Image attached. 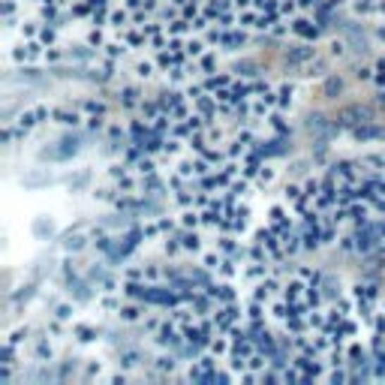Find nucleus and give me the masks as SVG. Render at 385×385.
I'll return each mask as SVG.
<instances>
[{
    "label": "nucleus",
    "mask_w": 385,
    "mask_h": 385,
    "mask_svg": "<svg viewBox=\"0 0 385 385\" xmlns=\"http://www.w3.org/2000/svg\"><path fill=\"white\" fill-rule=\"evenodd\" d=\"M18 66H30V63H42L45 61V45L39 39H21L13 51H9Z\"/></svg>",
    "instance_id": "obj_1"
},
{
    "label": "nucleus",
    "mask_w": 385,
    "mask_h": 385,
    "mask_svg": "<svg viewBox=\"0 0 385 385\" xmlns=\"http://www.w3.org/2000/svg\"><path fill=\"white\" fill-rule=\"evenodd\" d=\"M283 295V277H277V274H268L265 280H259V283H253V301H259V304H268L274 301V298H280Z\"/></svg>",
    "instance_id": "obj_2"
},
{
    "label": "nucleus",
    "mask_w": 385,
    "mask_h": 385,
    "mask_svg": "<svg viewBox=\"0 0 385 385\" xmlns=\"http://www.w3.org/2000/svg\"><path fill=\"white\" fill-rule=\"evenodd\" d=\"M292 25V37L295 39H304V42H316L322 37V28L316 25V18L310 16V13H298L295 18L289 21Z\"/></svg>",
    "instance_id": "obj_3"
},
{
    "label": "nucleus",
    "mask_w": 385,
    "mask_h": 385,
    "mask_svg": "<svg viewBox=\"0 0 385 385\" xmlns=\"http://www.w3.org/2000/svg\"><path fill=\"white\" fill-rule=\"evenodd\" d=\"M373 121V111L365 109V106H349L343 109L341 115H337V130H346V133H353L355 127H361V123H367Z\"/></svg>",
    "instance_id": "obj_4"
},
{
    "label": "nucleus",
    "mask_w": 385,
    "mask_h": 385,
    "mask_svg": "<svg viewBox=\"0 0 385 385\" xmlns=\"http://www.w3.org/2000/svg\"><path fill=\"white\" fill-rule=\"evenodd\" d=\"M51 121L58 123V127H66V130H78L85 127V115L78 106H54L51 109Z\"/></svg>",
    "instance_id": "obj_5"
},
{
    "label": "nucleus",
    "mask_w": 385,
    "mask_h": 385,
    "mask_svg": "<svg viewBox=\"0 0 385 385\" xmlns=\"http://www.w3.org/2000/svg\"><path fill=\"white\" fill-rule=\"evenodd\" d=\"M313 58H316V42L298 39V45L286 49V63H289V66H298V70H304V66H307Z\"/></svg>",
    "instance_id": "obj_6"
},
{
    "label": "nucleus",
    "mask_w": 385,
    "mask_h": 385,
    "mask_svg": "<svg viewBox=\"0 0 385 385\" xmlns=\"http://www.w3.org/2000/svg\"><path fill=\"white\" fill-rule=\"evenodd\" d=\"M61 244H63V250L66 253H78V250H85V247L90 244V229L85 223H78L75 229H70L63 238H61Z\"/></svg>",
    "instance_id": "obj_7"
},
{
    "label": "nucleus",
    "mask_w": 385,
    "mask_h": 385,
    "mask_svg": "<svg viewBox=\"0 0 385 385\" xmlns=\"http://www.w3.org/2000/svg\"><path fill=\"white\" fill-rule=\"evenodd\" d=\"M54 337L49 331H42L39 337H33V358L39 361V365H51L54 355H58V349H54Z\"/></svg>",
    "instance_id": "obj_8"
},
{
    "label": "nucleus",
    "mask_w": 385,
    "mask_h": 385,
    "mask_svg": "<svg viewBox=\"0 0 385 385\" xmlns=\"http://www.w3.org/2000/svg\"><path fill=\"white\" fill-rule=\"evenodd\" d=\"M349 135H353V142H358V145H367V142H385V123L367 121V123H361V127H355Z\"/></svg>",
    "instance_id": "obj_9"
},
{
    "label": "nucleus",
    "mask_w": 385,
    "mask_h": 385,
    "mask_svg": "<svg viewBox=\"0 0 385 385\" xmlns=\"http://www.w3.org/2000/svg\"><path fill=\"white\" fill-rule=\"evenodd\" d=\"M178 241L181 247H184L187 256H199L202 250H205V241H202V229H178Z\"/></svg>",
    "instance_id": "obj_10"
},
{
    "label": "nucleus",
    "mask_w": 385,
    "mask_h": 385,
    "mask_svg": "<svg viewBox=\"0 0 385 385\" xmlns=\"http://www.w3.org/2000/svg\"><path fill=\"white\" fill-rule=\"evenodd\" d=\"M58 145H61V148L45 151L42 157H49V160H54V163H63V160H70V157L78 154V135H63V139H61Z\"/></svg>",
    "instance_id": "obj_11"
},
{
    "label": "nucleus",
    "mask_w": 385,
    "mask_h": 385,
    "mask_svg": "<svg viewBox=\"0 0 385 385\" xmlns=\"http://www.w3.org/2000/svg\"><path fill=\"white\" fill-rule=\"evenodd\" d=\"M265 135H292V127H289V121H286V111L274 109L265 118Z\"/></svg>",
    "instance_id": "obj_12"
},
{
    "label": "nucleus",
    "mask_w": 385,
    "mask_h": 385,
    "mask_svg": "<svg viewBox=\"0 0 385 385\" xmlns=\"http://www.w3.org/2000/svg\"><path fill=\"white\" fill-rule=\"evenodd\" d=\"M151 307L148 304H142V301H130V298H123V304H121V310H118V316H121V322H142L145 319V313H148Z\"/></svg>",
    "instance_id": "obj_13"
},
{
    "label": "nucleus",
    "mask_w": 385,
    "mask_h": 385,
    "mask_svg": "<svg viewBox=\"0 0 385 385\" xmlns=\"http://www.w3.org/2000/svg\"><path fill=\"white\" fill-rule=\"evenodd\" d=\"M304 292H307V280H301L298 274H292L289 280H283V298L289 304L304 301Z\"/></svg>",
    "instance_id": "obj_14"
},
{
    "label": "nucleus",
    "mask_w": 385,
    "mask_h": 385,
    "mask_svg": "<svg viewBox=\"0 0 385 385\" xmlns=\"http://www.w3.org/2000/svg\"><path fill=\"white\" fill-rule=\"evenodd\" d=\"M145 196L148 199H163L166 192H169V184H166V178L157 172V175H151V178H142V187H139Z\"/></svg>",
    "instance_id": "obj_15"
},
{
    "label": "nucleus",
    "mask_w": 385,
    "mask_h": 385,
    "mask_svg": "<svg viewBox=\"0 0 385 385\" xmlns=\"http://www.w3.org/2000/svg\"><path fill=\"white\" fill-rule=\"evenodd\" d=\"M142 99H145V94H142V87H139V85H127V87H121V90H118V103H121V109L135 111V109L142 106Z\"/></svg>",
    "instance_id": "obj_16"
},
{
    "label": "nucleus",
    "mask_w": 385,
    "mask_h": 385,
    "mask_svg": "<svg viewBox=\"0 0 385 385\" xmlns=\"http://www.w3.org/2000/svg\"><path fill=\"white\" fill-rule=\"evenodd\" d=\"M235 75L232 73H211V75H202V85H205L208 94H220V90L232 87Z\"/></svg>",
    "instance_id": "obj_17"
},
{
    "label": "nucleus",
    "mask_w": 385,
    "mask_h": 385,
    "mask_svg": "<svg viewBox=\"0 0 385 385\" xmlns=\"http://www.w3.org/2000/svg\"><path fill=\"white\" fill-rule=\"evenodd\" d=\"M274 97H277V109L289 111L292 103H295V85H292V82H277L274 85Z\"/></svg>",
    "instance_id": "obj_18"
},
{
    "label": "nucleus",
    "mask_w": 385,
    "mask_h": 385,
    "mask_svg": "<svg viewBox=\"0 0 385 385\" xmlns=\"http://www.w3.org/2000/svg\"><path fill=\"white\" fill-rule=\"evenodd\" d=\"M244 45H247V30L244 28H232V30L223 33V42H220L223 51H238V49H244Z\"/></svg>",
    "instance_id": "obj_19"
},
{
    "label": "nucleus",
    "mask_w": 385,
    "mask_h": 385,
    "mask_svg": "<svg viewBox=\"0 0 385 385\" xmlns=\"http://www.w3.org/2000/svg\"><path fill=\"white\" fill-rule=\"evenodd\" d=\"M178 367H181V358H178L175 353H169V349L154 358V370H157V373H163V377H172V373H175Z\"/></svg>",
    "instance_id": "obj_20"
},
{
    "label": "nucleus",
    "mask_w": 385,
    "mask_h": 385,
    "mask_svg": "<svg viewBox=\"0 0 385 385\" xmlns=\"http://www.w3.org/2000/svg\"><path fill=\"white\" fill-rule=\"evenodd\" d=\"M75 106L82 109L85 118H94V115H106L109 118V106L103 103V99H97V97H85V99H78Z\"/></svg>",
    "instance_id": "obj_21"
},
{
    "label": "nucleus",
    "mask_w": 385,
    "mask_h": 385,
    "mask_svg": "<svg viewBox=\"0 0 385 385\" xmlns=\"http://www.w3.org/2000/svg\"><path fill=\"white\" fill-rule=\"evenodd\" d=\"M274 178H277V166H274V160H265V166L259 169V175L253 178V187H256V190H268L271 184H274Z\"/></svg>",
    "instance_id": "obj_22"
},
{
    "label": "nucleus",
    "mask_w": 385,
    "mask_h": 385,
    "mask_svg": "<svg viewBox=\"0 0 385 385\" xmlns=\"http://www.w3.org/2000/svg\"><path fill=\"white\" fill-rule=\"evenodd\" d=\"M73 337L82 346H87V343H94L97 337H99V331H97V325H90V322H73Z\"/></svg>",
    "instance_id": "obj_23"
},
{
    "label": "nucleus",
    "mask_w": 385,
    "mask_h": 385,
    "mask_svg": "<svg viewBox=\"0 0 385 385\" xmlns=\"http://www.w3.org/2000/svg\"><path fill=\"white\" fill-rule=\"evenodd\" d=\"M109 39H111V30H109V28H99V25H90L87 33H85V42H87V45H94L97 51L103 49V45H106Z\"/></svg>",
    "instance_id": "obj_24"
},
{
    "label": "nucleus",
    "mask_w": 385,
    "mask_h": 385,
    "mask_svg": "<svg viewBox=\"0 0 385 385\" xmlns=\"http://www.w3.org/2000/svg\"><path fill=\"white\" fill-rule=\"evenodd\" d=\"M49 310H51V316H58V319L66 322V325L75 319V304H73V301H58V298H54V301L49 304Z\"/></svg>",
    "instance_id": "obj_25"
},
{
    "label": "nucleus",
    "mask_w": 385,
    "mask_h": 385,
    "mask_svg": "<svg viewBox=\"0 0 385 385\" xmlns=\"http://www.w3.org/2000/svg\"><path fill=\"white\" fill-rule=\"evenodd\" d=\"M178 223H181V229H202V211L199 208H181Z\"/></svg>",
    "instance_id": "obj_26"
},
{
    "label": "nucleus",
    "mask_w": 385,
    "mask_h": 385,
    "mask_svg": "<svg viewBox=\"0 0 385 385\" xmlns=\"http://www.w3.org/2000/svg\"><path fill=\"white\" fill-rule=\"evenodd\" d=\"M135 78H154L157 73H160V66H157V61H154V54L148 51V58H139L135 61Z\"/></svg>",
    "instance_id": "obj_27"
},
{
    "label": "nucleus",
    "mask_w": 385,
    "mask_h": 385,
    "mask_svg": "<svg viewBox=\"0 0 385 385\" xmlns=\"http://www.w3.org/2000/svg\"><path fill=\"white\" fill-rule=\"evenodd\" d=\"M217 63H220V54H217V49H208L202 58L196 61V66H199V75H211V73H217Z\"/></svg>",
    "instance_id": "obj_28"
},
{
    "label": "nucleus",
    "mask_w": 385,
    "mask_h": 385,
    "mask_svg": "<svg viewBox=\"0 0 385 385\" xmlns=\"http://www.w3.org/2000/svg\"><path fill=\"white\" fill-rule=\"evenodd\" d=\"M135 115H139V118H145V121H157V118H160L163 115V106L160 103H157V99H148V97H145L142 99V106L139 109H135Z\"/></svg>",
    "instance_id": "obj_29"
},
{
    "label": "nucleus",
    "mask_w": 385,
    "mask_h": 385,
    "mask_svg": "<svg viewBox=\"0 0 385 385\" xmlns=\"http://www.w3.org/2000/svg\"><path fill=\"white\" fill-rule=\"evenodd\" d=\"M145 365V355L139 353V349H123V353H121V367L123 370H135V367H142Z\"/></svg>",
    "instance_id": "obj_30"
},
{
    "label": "nucleus",
    "mask_w": 385,
    "mask_h": 385,
    "mask_svg": "<svg viewBox=\"0 0 385 385\" xmlns=\"http://www.w3.org/2000/svg\"><path fill=\"white\" fill-rule=\"evenodd\" d=\"M30 341V325H18V328H13V331H6V337H4V343H13V346H25Z\"/></svg>",
    "instance_id": "obj_31"
},
{
    "label": "nucleus",
    "mask_w": 385,
    "mask_h": 385,
    "mask_svg": "<svg viewBox=\"0 0 385 385\" xmlns=\"http://www.w3.org/2000/svg\"><path fill=\"white\" fill-rule=\"evenodd\" d=\"M37 39L45 45V49H49V45H58V42H61V28H58V25H45V21H42Z\"/></svg>",
    "instance_id": "obj_32"
},
{
    "label": "nucleus",
    "mask_w": 385,
    "mask_h": 385,
    "mask_svg": "<svg viewBox=\"0 0 385 385\" xmlns=\"http://www.w3.org/2000/svg\"><path fill=\"white\" fill-rule=\"evenodd\" d=\"M304 75H307V78H325L328 75V63L319 58V54H316V58L307 63V66H304V70H301Z\"/></svg>",
    "instance_id": "obj_33"
},
{
    "label": "nucleus",
    "mask_w": 385,
    "mask_h": 385,
    "mask_svg": "<svg viewBox=\"0 0 385 385\" xmlns=\"http://www.w3.org/2000/svg\"><path fill=\"white\" fill-rule=\"evenodd\" d=\"M238 28L256 30L259 28V9H241V13H238Z\"/></svg>",
    "instance_id": "obj_34"
},
{
    "label": "nucleus",
    "mask_w": 385,
    "mask_h": 385,
    "mask_svg": "<svg viewBox=\"0 0 385 385\" xmlns=\"http://www.w3.org/2000/svg\"><path fill=\"white\" fill-rule=\"evenodd\" d=\"M301 196H304V184H286L283 187V202H286L289 208H295L301 202Z\"/></svg>",
    "instance_id": "obj_35"
},
{
    "label": "nucleus",
    "mask_w": 385,
    "mask_h": 385,
    "mask_svg": "<svg viewBox=\"0 0 385 385\" xmlns=\"http://www.w3.org/2000/svg\"><path fill=\"white\" fill-rule=\"evenodd\" d=\"M205 135H208V142H211V145H226V142H229V139H226V130H223V123H220V121L208 123V127H205Z\"/></svg>",
    "instance_id": "obj_36"
},
{
    "label": "nucleus",
    "mask_w": 385,
    "mask_h": 385,
    "mask_svg": "<svg viewBox=\"0 0 385 385\" xmlns=\"http://www.w3.org/2000/svg\"><path fill=\"white\" fill-rule=\"evenodd\" d=\"M319 286H322V292H325V298H328V301H334V298H341V295H343V292H341V283H337L334 277H328V274L319 280Z\"/></svg>",
    "instance_id": "obj_37"
},
{
    "label": "nucleus",
    "mask_w": 385,
    "mask_h": 385,
    "mask_svg": "<svg viewBox=\"0 0 385 385\" xmlns=\"http://www.w3.org/2000/svg\"><path fill=\"white\" fill-rule=\"evenodd\" d=\"M39 28H42V21H39V18L21 21V28H18V33H21V39H37V37H39Z\"/></svg>",
    "instance_id": "obj_38"
},
{
    "label": "nucleus",
    "mask_w": 385,
    "mask_h": 385,
    "mask_svg": "<svg viewBox=\"0 0 385 385\" xmlns=\"http://www.w3.org/2000/svg\"><path fill=\"white\" fill-rule=\"evenodd\" d=\"M157 226H160V232H163V238H166V235H175V232L181 229V223H178V217H169V214H160V217H157Z\"/></svg>",
    "instance_id": "obj_39"
},
{
    "label": "nucleus",
    "mask_w": 385,
    "mask_h": 385,
    "mask_svg": "<svg viewBox=\"0 0 385 385\" xmlns=\"http://www.w3.org/2000/svg\"><path fill=\"white\" fill-rule=\"evenodd\" d=\"M45 331H49L54 341H63V334H66V322H61L58 316H49V322H45Z\"/></svg>",
    "instance_id": "obj_40"
},
{
    "label": "nucleus",
    "mask_w": 385,
    "mask_h": 385,
    "mask_svg": "<svg viewBox=\"0 0 385 385\" xmlns=\"http://www.w3.org/2000/svg\"><path fill=\"white\" fill-rule=\"evenodd\" d=\"M103 377H106V373H103V365H99L97 358H90L87 365H85V382H94V379L99 382Z\"/></svg>",
    "instance_id": "obj_41"
},
{
    "label": "nucleus",
    "mask_w": 385,
    "mask_h": 385,
    "mask_svg": "<svg viewBox=\"0 0 385 385\" xmlns=\"http://www.w3.org/2000/svg\"><path fill=\"white\" fill-rule=\"evenodd\" d=\"M75 358H66V361H61V365H58V382H66V379H70L73 377V373H75Z\"/></svg>",
    "instance_id": "obj_42"
},
{
    "label": "nucleus",
    "mask_w": 385,
    "mask_h": 385,
    "mask_svg": "<svg viewBox=\"0 0 385 385\" xmlns=\"http://www.w3.org/2000/svg\"><path fill=\"white\" fill-rule=\"evenodd\" d=\"M373 85H377L379 90H385V58H379L377 63H373Z\"/></svg>",
    "instance_id": "obj_43"
},
{
    "label": "nucleus",
    "mask_w": 385,
    "mask_h": 385,
    "mask_svg": "<svg viewBox=\"0 0 385 385\" xmlns=\"http://www.w3.org/2000/svg\"><path fill=\"white\" fill-rule=\"evenodd\" d=\"M341 90H343L341 75H328V78H325V94H328V97H337Z\"/></svg>",
    "instance_id": "obj_44"
},
{
    "label": "nucleus",
    "mask_w": 385,
    "mask_h": 385,
    "mask_svg": "<svg viewBox=\"0 0 385 385\" xmlns=\"http://www.w3.org/2000/svg\"><path fill=\"white\" fill-rule=\"evenodd\" d=\"M33 295V283H21V286L13 292V295H9V298H13L16 304H21V301H28Z\"/></svg>",
    "instance_id": "obj_45"
},
{
    "label": "nucleus",
    "mask_w": 385,
    "mask_h": 385,
    "mask_svg": "<svg viewBox=\"0 0 385 385\" xmlns=\"http://www.w3.org/2000/svg\"><path fill=\"white\" fill-rule=\"evenodd\" d=\"M328 54L337 61V58H346V39H331L328 42Z\"/></svg>",
    "instance_id": "obj_46"
},
{
    "label": "nucleus",
    "mask_w": 385,
    "mask_h": 385,
    "mask_svg": "<svg viewBox=\"0 0 385 385\" xmlns=\"http://www.w3.org/2000/svg\"><path fill=\"white\" fill-rule=\"evenodd\" d=\"M85 184H90V172L85 169V172H78L75 178H70V190H82Z\"/></svg>",
    "instance_id": "obj_47"
},
{
    "label": "nucleus",
    "mask_w": 385,
    "mask_h": 385,
    "mask_svg": "<svg viewBox=\"0 0 385 385\" xmlns=\"http://www.w3.org/2000/svg\"><path fill=\"white\" fill-rule=\"evenodd\" d=\"M325 4V0H298V6H301V13H316Z\"/></svg>",
    "instance_id": "obj_48"
},
{
    "label": "nucleus",
    "mask_w": 385,
    "mask_h": 385,
    "mask_svg": "<svg viewBox=\"0 0 385 385\" xmlns=\"http://www.w3.org/2000/svg\"><path fill=\"white\" fill-rule=\"evenodd\" d=\"M355 78H358V82H373V66H358Z\"/></svg>",
    "instance_id": "obj_49"
},
{
    "label": "nucleus",
    "mask_w": 385,
    "mask_h": 385,
    "mask_svg": "<svg viewBox=\"0 0 385 385\" xmlns=\"http://www.w3.org/2000/svg\"><path fill=\"white\" fill-rule=\"evenodd\" d=\"M346 4V0H325V6H331V9H341Z\"/></svg>",
    "instance_id": "obj_50"
},
{
    "label": "nucleus",
    "mask_w": 385,
    "mask_h": 385,
    "mask_svg": "<svg viewBox=\"0 0 385 385\" xmlns=\"http://www.w3.org/2000/svg\"><path fill=\"white\" fill-rule=\"evenodd\" d=\"M377 39L385 42V25H377Z\"/></svg>",
    "instance_id": "obj_51"
},
{
    "label": "nucleus",
    "mask_w": 385,
    "mask_h": 385,
    "mask_svg": "<svg viewBox=\"0 0 385 385\" xmlns=\"http://www.w3.org/2000/svg\"><path fill=\"white\" fill-rule=\"evenodd\" d=\"M379 310H385V295H382V301H379Z\"/></svg>",
    "instance_id": "obj_52"
}]
</instances>
